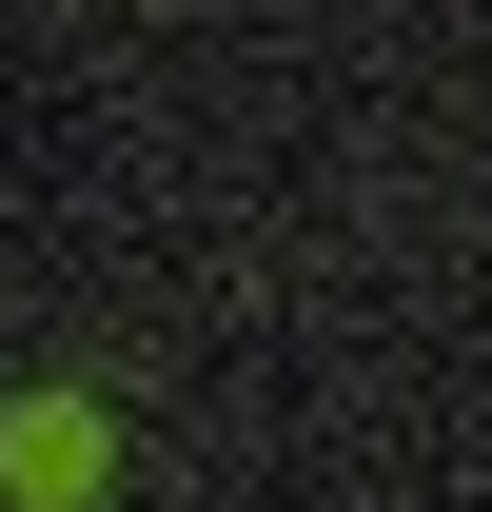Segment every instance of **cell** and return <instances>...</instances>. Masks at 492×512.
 Returning a JSON list of instances; mask_svg holds the SVG:
<instances>
[{
  "instance_id": "obj_1",
  "label": "cell",
  "mask_w": 492,
  "mask_h": 512,
  "mask_svg": "<svg viewBox=\"0 0 492 512\" xmlns=\"http://www.w3.org/2000/svg\"><path fill=\"white\" fill-rule=\"evenodd\" d=\"M99 473V414H20V493H79Z\"/></svg>"
}]
</instances>
